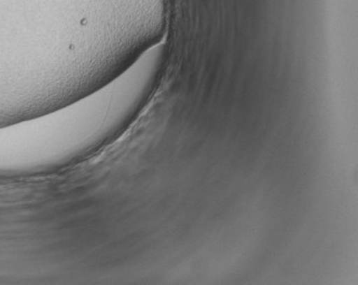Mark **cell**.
<instances>
[{
    "label": "cell",
    "instance_id": "cell-1",
    "mask_svg": "<svg viewBox=\"0 0 358 285\" xmlns=\"http://www.w3.org/2000/svg\"><path fill=\"white\" fill-rule=\"evenodd\" d=\"M166 61L160 48H149L78 101L0 126V178L62 169L111 142L145 107Z\"/></svg>",
    "mask_w": 358,
    "mask_h": 285
}]
</instances>
